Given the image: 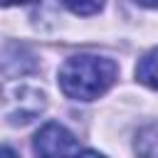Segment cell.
<instances>
[{
  "instance_id": "6",
  "label": "cell",
  "mask_w": 158,
  "mask_h": 158,
  "mask_svg": "<svg viewBox=\"0 0 158 158\" xmlns=\"http://www.w3.org/2000/svg\"><path fill=\"white\" fill-rule=\"evenodd\" d=\"M35 0H0V7H7V5H30Z\"/></svg>"
},
{
  "instance_id": "7",
  "label": "cell",
  "mask_w": 158,
  "mask_h": 158,
  "mask_svg": "<svg viewBox=\"0 0 158 158\" xmlns=\"http://www.w3.org/2000/svg\"><path fill=\"white\" fill-rule=\"evenodd\" d=\"M133 2H138V5H143V7H156V10H158V0H133Z\"/></svg>"
},
{
  "instance_id": "2",
  "label": "cell",
  "mask_w": 158,
  "mask_h": 158,
  "mask_svg": "<svg viewBox=\"0 0 158 158\" xmlns=\"http://www.w3.org/2000/svg\"><path fill=\"white\" fill-rule=\"evenodd\" d=\"M79 151L81 146L62 123H44L35 133V153L40 156H64V153H79Z\"/></svg>"
},
{
  "instance_id": "4",
  "label": "cell",
  "mask_w": 158,
  "mask_h": 158,
  "mask_svg": "<svg viewBox=\"0 0 158 158\" xmlns=\"http://www.w3.org/2000/svg\"><path fill=\"white\" fill-rule=\"evenodd\" d=\"M136 151L141 156H158V123L143 128L136 138Z\"/></svg>"
},
{
  "instance_id": "3",
  "label": "cell",
  "mask_w": 158,
  "mask_h": 158,
  "mask_svg": "<svg viewBox=\"0 0 158 158\" xmlns=\"http://www.w3.org/2000/svg\"><path fill=\"white\" fill-rule=\"evenodd\" d=\"M136 79L151 89H158V47L143 54L136 64Z\"/></svg>"
},
{
  "instance_id": "5",
  "label": "cell",
  "mask_w": 158,
  "mask_h": 158,
  "mask_svg": "<svg viewBox=\"0 0 158 158\" xmlns=\"http://www.w3.org/2000/svg\"><path fill=\"white\" fill-rule=\"evenodd\" d=\"M62 2L74 15H94L104 7V0H62Z\"/></svg>"
},
{
  "instance_id": "1",
  "label": "cell",
  "mask_w": 158,
  "mask_h": 158,
  "mask_svg": "<svg viewBox=\"0 0 158 158\" xmlns=\"http://www.w3.org/2000/svg\"><path fill=\"white\" fill-rule=\"evenodd\" d=\"M116 62L96 54L69 57L59 67V89L74 101H94L116 81Z\"/></svg>"
}]
</instances>
